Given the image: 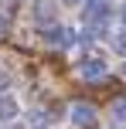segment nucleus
<instances>
[{
  "label": "nucleus",
  "instance_id": "nucleus-1",
  "mask_svg": "<svg viewBox=\"0 0 126 129\" xmlns=\"http://www.w3.org/2000/svg\"><path fill=\"white\" fill-rule=\"evenodd\" d=\"M82 20H85L89 31H102V27H106V20H109V7H106V0H92V4H85Z\"/></svg>",
  "mask_w": 126,
  "mask_h": 129
},
{
  "label": "nucleus",
  "instance_id": "nucleus-2",
  "mask_svg": "<svg viewBox=\"0 0 126 129\" xmlns=\"http://www.w3.org/2000/svg\"><path fill=\"white\" fill-rule=\"evenodd\" d=\"M44 41H48L51 48H72V44H79V34H75L72 27L51 24V27H44Z\"/></svg>",
  "mask_w": 126,
  "mask_h": 129
},
{
  "label": "nucleus",
  "instance_id": "nucleus-3",
  "mask_svg": "<svg viewBox=\"0 0 126 129\" xmlns=\"http://www.w3.org/2000/svg\"><path fill=\"white\" fill-rule=\"evenodd\" d=\"M68 119H72V126L89 129L95 122V109H92V105H72V109H68Z\"/></svg>",
  "mask_w": 126,
  "mask_h": 129
},
{
  "label": "nucleus",
  "instance_id": "nucleus-4",
  "mask_svg": "<svg viewBox=\"0 0 126 129\" xmlns=\"http://www.w3.org/2000/svg\"><path fill=\"white\" fill-rule=\"evenodd\" d=\"M55 0H34V20H38L41 27H51L55 24Z\"/></svg>",
  "mask_w": 126,
  "mask_h": 129
},
{
  "label": "nucleus",
  "instance_id": "nucleus-5",
  "mask_svg": "<svg viewBox=\"0 0 126 129\" xmlns=\"http://www.w3.org/2000/svg\"><path fill=\"white\" fill-rule=\"evenodd\" d=\"M79 75L89 78V82H95V78L106 75V61H102V58H85V61L79 64Z\"/></svg>",
  "mask_w": 126,
  "mask_h": 129
},
{
  "label": "nucleus",
  "instance_id": "nucleus-6",
  "mask_svg": "<svg viewBox=\"0 0 126 129\" xmlns=\"http://www.w3.org/2000/svg\"><path fill=\"white\" fill-rule=\"evenodd\" d=\"M0 119H7V122L17 119V102H14L10 95H0Z\"/></svg>",
  "mask_w": 126,
  "mask_h": 129
},
{
  "label": "nucleus",
  "instance_id": "nucleus-7",
  "mask_svg": "<svg viewBox=\"0 0 126 129\" xmlns=\"http://www.w3.org/2000/svg\"><path fill=\"white\" fill-rule=\"evenodd\" d=\"M113 119L116 122H126V99H116L113 102Z\"/></svg>",
  "mask_w": 126,
  "mask_h": 129
},
{
  "label": "nucleus",
  "instance_id": "nucleus-8",
  "mask_svg": "<svg viewBox=\"0 0 126 129\" xmlns=\"http://www.w3.org/2000/svg\"><path fill=\"white\" fill-rule=\"evenodd\" d=\"M113 48H116V54H123V58H126V27L113 38Z\"/></svg>",
  "mask_w": 126,
  "mask_h": 129
},
{
  "label": "nucleus",
  "instance_id": "nucleus-9",
  "mask_svg": "<svg viewBox=\"0 0 126 129\" xmlns=\"http://www.w3.org/2000/svg\"><path fill=\"white\" fill-rule=\"evenodd\" d=\"M7 88H10V75H4V71H0V95H4Z\"/></svg>",
  "mask_w": 126,
  "mask_h": 129
},
{
  "label": "nucleus",
  "instance_id": "nucleus-10",
  "mask_svg": "<svg viewBox=\"0 0 126 129\" xmlns=\"http://www.w3.org/2000/svg\"><path fill=\"white\" fill-rule=\"evenodd\" d=\"M4 34H7V17L0 14V38H4Z\"/></svg>",
  "mask_w": 126,
  "mask_h": 129
},
{
  "label": "nucleus",
  "instance_id": "nucleus-11",
  "mask_svg": "<svg viewBox=\"0 0 126 129\" xmlns=\"http://www.w3.org/2000/svg\"><path fill=\"white\" fill-rule=\"evenodd\" d=\"M119 20H123V27H126V4L119 7Z\"/></svg>",
  "mask_w": 126,
  "mask_h": 129
},
{
  "label": "nucleus",
  "instance_id": "nucleus-12",
  "mask_svg": "<svg viewBox=\"0 0 126 129\" xmlns=\"http://www.w3.org/2000/svg\"><path fill=\"white\" fill-rule=\"evenodd\" d=\"M65 4H82V0H65Z\"/></svg>",
  "mask_w": 126,
  "mask_h": 129
},
{
  "label": "nucleus",
  "instance_id": "nucleus-13",
  "mask_svg": "<svg viewBox=\"0 0 126 129\" xmlns=\"http://www.w3.org/2000/svg\"><path fill=\"white\" fill-rule=\"evenodd\" d=\"M123 78H126V61H123Z\"/></svg>",
  "mask_w": 126,
  "mask_h": 129
}]
</instances>
